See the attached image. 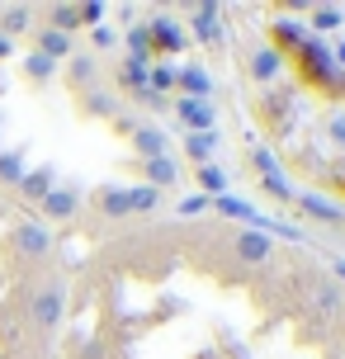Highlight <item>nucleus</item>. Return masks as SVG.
I'll use <instances>...</instances> for the list:
<instances>
[{
    "label": "nucleus",
    "instance_id": "aec40b11",
    "mask_svg": "<svg viewBox=\"0 0 345 359\" xmlns=\"http://www.w3.org/2000/svg\"><path fill=\"white\" fill-rule=\"evenodd\" d=\"M142 170H147V180H151V189H156V184H175V180H180V170H175V161H170V156L142 161Z\"/></svg>",
    "mask_w": 345,
    "mask_h": 359
},
{
    "label": "nucleus",
    "instance_id": "9d476101",
    "mask_svg": "<svg viewBox=\"0 0 345 359\" xmlns=\"http://www.w3.org/2000/svg\"><path fill=\"white\" fill-rule=\"evenodd\" d=\"M213 151H218V133H189V137H184V156L194 165H208Z\"/></svg>",
    "mask_w": 345,
    "mask_h": 359
},
{
    "label": "nucleus",
    "instance_id": "0eeeda50",
    "mask_svg": "<svg viewBox=\"0 0 345 359\" xmlns=\"http://www.w3.org/2000/svg\"><path fill=\"white\" fill-rule=\"evenodd\" d=\"M34 53H43L48 62H67V57H72V38L43 24V29H34Z\"/></svg>",
    "mask_w": 345,
    "mask_h": 359
},
{
    "label": "nucleus",
    "instance_id": "f03ea898",
    "mask_svg": "<svg viewBox=\"0 0 345 359\" xmlns=\"http://www.w3.org/2000/svg\"><path fill=\"white\" fill-rule=\"evenodd\" d=\"M10 251L24 255V260H43V255H53V232H48V222H34V217H24L10 227Z\"/></svg>",
    "mask_w": 345,
    "mask_h": 359
},
{
    "label": "nucleus",
    "instance_id": "e433bc0d",
    "mask_svg": "<svg viewBox=\"0 0 345 359\" xmlns=\"http://www.w3.org/2000/svg\"><path fill=\"white\" fill-rule=\"evenodd\" d=\"M0 95H5V76H0Z\"/></svg>",
    "mask_w": 345,
    "mask_h": 359
},
{
    "label": "nucleus",
    "instance_id": "5701e85b",
    "mask_svg": "<svg viewBox=\"0 0 345 359\" xmlns=\"http://www.w3.org/2000/svg\"><path fill=\"white\" fill-rule=\"evenodd\" d=\"M151 38H156V48H170V53L184 43L180 29H175V19H156V24H151Z\"/></svg>",
    "mask_w": 345,
    "mask_h": 359
},
{
    "label": "nucleus",
    "instance_id": "2eb2a0df",
    "mask_svg": "<svg viewBox=\"0 0 345 359\" xmlns=\"http://www.w3.org/2000/svg\"><path fill=\"white\" fill-rule=\"evenodd\" d=\"M279 67H284V53H274V48H260V53L251 57V76L255 81H274Z\"/></svg>",
    "mask_w": 345,
    "mask_h": 359
},
{
    "label": "nucleus",
    "instance_id": "c85d7f7f",
    "mask_svg": "<svg viewBox=\"0 0 345 359\" xmlns=\"http://www.w3.org/2000/svg\"><path fill=\"white\" fill-rule=\"evenodd\" d=\"M208 208H213V198H208V194H189V198L180 203V213H184V217H194V213H208Z\"/></svg>",
    "mask_w": 345,
    "mask_h": 359
},
{
    "label": "nucleus",
    "instance_id": "4468645a",
    "mask_svg": "<svg viewBox=\"0 0 345 359\" xmlns=\"http://www.w3.org/2000/svg\"><path fill=\"white\" fill-rule=\"evenodd\" d=\"M180 90H184V100H208V95H213V81H208V72H199V67H184Z\"/></svg>",
    "mask_w": 345,
    "mask_h": 359
},
{
    "label": "nucleus",
    "instance_id": "f3484780",
    "mask_svg": "<svg viewBox=\"0 0 345 359\" xmlns=\"http://www.w3.org/2000/svg\"><path fill=\"white\" fill-rule=\"evenodd\" d=\"M48 19H53L48 29H57V34H67V38H72L76 29H86V24H81V10H76V5H53V10H48Z\"/></svg>",
    "mask_w": 345,
    "mask_h": 359
},
{
    "label": "nucleus",
    "instance_id": "bb28decb",
    "mask_svg": "<svg viewBox=\"0 0 345 359\" xmlns=\"http://www.w3.org/2000/svg\"><path fill=\"white\" fill-rule=\"evenodd\" d=\"M312 29H322V34H327V29H341V10H336V5H317V10H312Z\"/></svg>",
    "mask_w": 345,
    "mask_h": 359
},
{
    "label": "nucleus",
    "instance_id": "393cba45",
    "mask_svg": "<svg viewBox=\"0 0 345 359\" xmlns=\"http://www.w3.org/2000/svg\"><path fill=\"white\" fill-rule=\"evenodd\" d=\"M317 307H322V312H341V284H336V279H322V284H317Z\"/></svg>",
    "mask_w": 345,
    "mask_h": 359
},
{
    "label": "nucleus",
    "instance_id": "9b49d317",
    "mask_svg": "<svg viewBox=\"0 0 345 359\" xmlns=\"http://www.w3.org/2000/svg\"><path fill=\"white\" fill-rule=\"evenodd\" d=\"M81 109H86L90 118H114V114H119V100H114L109 90H86V95H81Z\"/></svg>",
    "mask_w": 345,
    "mask_h": 359
},
{
    "label": "nucleus",
    "instance_id": "2f4dec72",
    "mask_svg": "<svg viewBox=\"0 0 345 359\" xmlns=\"http://www.w3.org/2000/svg\"><path fill=\"white\" fill-rule=\"evenodd\" d=\"M265 189H270L274 198H289V184H284V175H265Z\"/></svg>",
    "mask_w": 345,
    "mask_h": 359
},
{
    "label": "nucleus",
    "instance_id": "dca6fc26",
    "mask_svg": "<svg viewBox=\"0 0 345 359\" xmlns=\"http://www.w3.org/2000/svg\"><path fill=\"white\" fill-rule=\"evenodd\" d=\"M199 194H208V198H222L227 194V170L222 165H199Z\"/></svg>",
    "mask_w": 345,
    "mask_h": 359
},
{
    "label": "nucleus",
    "instance_id": "a211bd4d",
    "mask_svg": "<svg viewBox=\"0 0 345 359\" xmlns=\"http://www.w3.org/2000/svg\"><path fill=\"white\" fill-rule=\"evenodd\" d=\"M19 67H24V76H29L34 86H48V81H53V76H57V62H48V57H43V53H29V57H24V62H19Z\"/></svg>",
    "mask_w": 345,
    "mask_h": 359
},
{
    "label": "nucleus",
    "instance_id": "c756f323",
    "mask_svg": "<svg viewBox=\"0 0 345 359\" xmlns=\"http://www.w3.org/2000/svg\"><path fill=\"white\" fill-rule=\"evenodd\" d=\"M76 10H81V24H100V19H104V5H100V0H86V5H76Z\"/></svg>",
    "mask_w": 345,
    "mask_h": 359
},
{
    "label": "nucleus",
    "instance_id": "20e7f679",
    "mask_svg": "<svg viewBox=\"0 0 345 359\" xmlns=\"http://www.w3.org/2000/svg\"><path fill=\"white\" fill-rule=\"evenodd\" d=\"M236 255H241V265H265L270 260V232L265 227L236 232Z\"/></svg>",
    "mask_w": 345,
    "mask_h": 359
},
{
    "label": "nucleus",
    "instance_id": "423d86ee",
    "mask_svg": "<svg viewBox=\"0 0 345 359\" xmlns=\"http://www.w3.org/2000/svg\"><path fill=\"white\" fill-rule=\"evenodd\" d=\"M95 76H100V62H95L90 53H72L67 57V86L72 90H95Z\"/></svg>",
    "mask_w": 345,
    "mask_h": 359
},
{
    "label": "nucleus",
    "instance_id": "7ed1b4c3",
    "mask_svg": "<svg viewBox=\"0 0 345 359\" xmlns=\"http://www.w3.org/2000/svg\"><path fill=\"white\" fill-rule=\"evenodd\" d=\"M175 114H180L184 123H189V133H213V123H218V109L208 104V100H175Z\"/></svg>",
    "mask_w": 345,
    "mask_h": 359
},
{
    "label": "nucleus",
    "instance_id": "ddd939ff",
    "mask_svg": "<svg viewBox=\"0 0 345 359\" xmlns=\"http://www.w3.org/2000/svg\"><path fill=\"white\" fill-rule=\"evenodd\" d=\"M194 38H199V43H218V38H222L218 5H199V10H194Z\"/></svg>",
    "mask_w": 345,
    "mask_h": 359
},
{
    "label": "nucleus",
    "instance_id": "b1692460",
    "mask_svg": "<svg viewBox=\"0 0 345 359\" xmlns=\"http://www.w3.org/2000/svg\"><path fill=\"white\" fill-rule=\"evenodd\" d=\"M156 203H161V194H156L151 184H137V189H128V208H133V213H151Z\"/></svg>",
    "mask_w": 345,
    "mask_h": 359
},
{
    "label": "nucleus",
    "instance_id": "f8f14e48",
    "mask_svg": "<svg viewBox=\"0 0 345 359\" xmlns=\"http://www.w3.org/2000/svg\"><path fill=\"white\" fill-rule=\"evenodd\" d=\"M133 147L142 151V161H156V156H165V133L161 128H137L133 133Z\"/></svg>",
    "mask_w": 345,
    "mask_h": 359
},
{
    "label": "nucleus",
    "instance_id": "f257e3e1",
    "mask_svg": "<svg viewBox=\"0 0 345 359\" xmlns=\"http://www.w3.org/2000/svg\"><path fill=\"white\" fill-rule=\"evenodd\" d=\"M62 317H67V279H43V284L29 293V322H34V331H43V336H53L57 326H62Z\"/></svg>",
    "mask_w": 345,
    "mask_h": 359
},
{
    "label": "nucleus",
    "instance_id": "6ab92c4d",
    "mask_svg": "<svg viewBox=\"0 0 345 359\" xmlns=\"http://www.w3.org/2000/svg\"><path fill=\"white\" fill-rule=\"evenodd\" d=\"M298 203H303V213L317 217V222H341V217H345L341 208H336V203H327V198H317V194H303Z\"/></svg>",
    "mask_w": 345,
    "mask_h": 359
},
{
    "label": "nucleus",
    "instance_id": "f704fd0d",
    "mask_svg": "<svg viewBox=\"0 0 345 359\" xmlns=\"http://www.w3.org/2000/svg\"><path fill=\"white\" fill-rule=\"evenodd\" d=\"M10 57H15V43H10V38L0 34V62H10Z\"/></svg>",
    "mask_w": 345,
    "mask_h": 359
},
{
    "label": "nucleus",
    "instance_id": "6e6552de",
    "mask_svg": "<svg viewBox=\"0 0 345 359\" xmlns=\"http://www.w3.org/2000/svg\"><path fill=\"white\" fill-rule=\"evenodd\" d=\"M34 29V5H0V34L15 43L19 34Z\"/></svg>",
    "mask_w": 345,
    "mask_h": 359
},
{
    "label": "nucleus",
    "instance_id": "72a5a7b5",
    "mask_svg": "<svg viewBox=\"0 0 345 359\" xmlns=\"http://www.w3.org/2000/svg\"><path fill=\"white\" fill-rule=\"evenodd\" d=\"M151 86H156V90H165V86H175V76L165 72V67H156V72H151Z\"/></svg>",
    "mask_w": 345,
    "mask_h": 359
},
{
    "label": "nucleus",
    "instance_id": "39448f33",
    "mask_svg": "<svg viewBox=\"0 0 345 359\" xmlns=\"http://www.w3.org/2000/svg\"><path fill=\"white\" fill-rule=\"evenodd\" d=\"M57 189V170L53 165H38V170H24V180H19V194L29 198V203H43V198Z\"/></svg>",
    "mask_w": 345,
    "mask_h": 359
},
{
    "label": "nucleus",
    "instance_id": "473e14b6",
    "mask_svg": "<svg viewBox=\"0 0 345 359\" xmlns=\"http://www.w3.org/2000/svg\"><path fill=\"white\" fill-rule=\"evenodd\" d=\"M128 43H133V53L147 62V29H133V34H128Z\"/></svg>",
    "mask_w": 345,
    "mask_h": 359
},
{
    "label": "nucleus",
    "instance_id": "7c9ffc66",
    "mask_svg": "<svg viewBox=\"0 0 345 359\" xmlns=\"http://www.w3.org/2000/svg\"><path fill=\"white\" fill-rule=\"evenodd\" d=\"M123 81H133V86H142V81H147V62H142V57H133V62L123 67Z\"/></svg>",
    "mask_w": 345,
    "mask_h": 359
},
{
    "label": "nucleus",
    "instance_id": "cd10ccee",
    "mask_svg": "<svg viewBox=\"0 0 345 359\" xmlns=\"http://www.w3.org/2000/svg\"><path fill=\"white\" fill-rule=\"evenodd\" d=\"M213 203H218L222 213H232V217H255V203H246V198H213Z\"/></svg>",
    "mask_w": 345,
    "mask_h": 359
},
{
    "label": "nucleus",
    "instance_id": "412c9836",
    "mask_svg": "<svg viewBox=\"0 0 345 359\" xmlns=\"http://www.w3.org/2000/svg\"><path fill=\"white\" fill-rule=\"evenodd\" d=\"M100 213L104 217H128L133 208H128V189H104L100 194Z\"/></svg>",
    "mask_w": 345,
    "mask_h": 359
},
{
    "label": "nucleus",
    "instance_id": "a878e982",
    "mask_svg": "<svg viewBox=\"0 0 345 359\" xmlns=\"http://www.w3.org/2000/svg\"><path fill=\"white\" fill-rule=\"evenodd\" d=\"M289 43H303V29H298L293 19H279V24H274V53L289 48Z\"/></svg>",
    "mask_w": 345,
    "mask_h": 359
},
{
    "label": "nucleus",
    "instance_id": "c9c22d12",
    "mask_svg": "<svg viewBox=\"0 0 345 359\" xmlns=\"http://www.w3.org/2000/svg\"><path fill=\"white\" fill-rule=\"evenodd\" d=\"M336 274H341V279H345V260H336Z\"/></svg>",
    "mask_w": 345,
    "mask_h": 359
},
{
    "label": "nucleus",
    "instance_id": "4be33fe9",
    "mask_svg": "<svg viewBox=\"0 0 345 359\" xmlns=\"http://www.w3.org/2000/svg\"><path fill=\"white\" fill-rule=\"evenodd\" d=\"M19 180H24V156L19 151H0V184H15L19 189Z\"/></svg>",
    "mask_w": 345,
    "mask_h": 359
},
{
    "label": "nucleus",
    "instance_id": "1a4fd4ad",
    "mask_svg": "<svg viewBox=\"0 0 345 359\" xmlns=\"http://www.w3.org/2000/svg\"><path fill=\"white\" fill-rule=\"evenodd\" d=\"M38 208H43V217H53V222H67V217H72L76 208H81V194H76V189H62V184H57V189H53L48 198H43Z\"/></svg>",
    "mask_w": 345,
    "mask_h": 359
}]
</instances>
